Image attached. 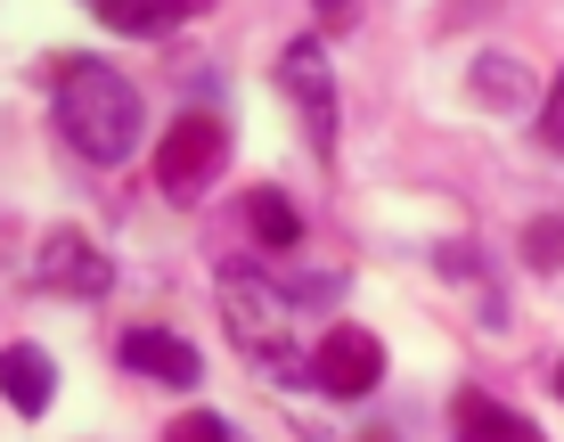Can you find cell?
<instances>
[{"instance_id": "obj_1", "label": "cell", "mask_w": 564, "mask_h": 442, "mask_svg": "<svg viewBox=\"0 0 564 442\" xmlns=\"http://www.w3.org/2000/svg\"><path fill=\"white\" fill-rule=\"evenodd\" d=\"M50 115L66 131V148L83 164H123L148 131V99L131 74H115L107 57H57L50 66Z\"/></svg>"}, {"instance_id": "obj_2", "label": "cell", "mask_w": 564, "mask_h": 442, "mask_svg": "<svg viewBox=\"0 0 564 442\" xmlns=\"http://www.w3.org/2000/svg\"><path fill=\"white\" fill-rule=\"evenodd\" d=\"M286 312H295V303L279 295V279L246 271V262H221V320H229V336H238L254 360H270V369H295Z\"/></svg>"}, {"instance_id": "obj_3", "label": "cell", "mask_w": 564, "mask_h": 442, "mask_svg": "<svg viewBox=\"0 0 564 442\" xmlns=\"http://www.w3.org/2000/svg\"><path fill=\"white\" fill-rule=\"evenodd\" d=\"M229 164V123L221 115H172L164 140H155V188L172 205H197Z\"/></svg>"}, {"instance_id": "obj_4", "label": "cell", "mask_w": 564, "mask_h": 442, "mask_svg": "<svg viewBox=\"0 0 564 442\" xmlns=\"http://www.w3.org/2000/svg\"><path fill=\"white\" fill-rule=\"evenodd\" d=\"M33 279L50 287V295H74V303H99L115 295V255L90 229H74V222H57L50 238H42V255H33Z\"/></svg>"}, {"instance_id": "obj_5", "label": "cell", "mask_w": 564, "mask_h": 442, "mask_svg": "<svg viewBox=\"0 0 564 442\" xmlns=\"http://www.w3.org/2000/svg\"><path fill=\"white\" fill-rule=\"evenodd\" d=\"M377 377H384V344H377V328H360V320H336V328L311 344V386L327 401L377 394Z\"/></svg>"}, {"instance_id": "obj_6", "label": "cell", "mask_w": 564, "mask_h": 442, "mask_svg": "<svg viewBox=\"0 0 564 442\" xmlns=\"http://www.w3.org/2000/svg\"><path fill=\"white\" fill-rule=\"evenodd\" d=\"M279 83H286V99L303 107V123H311V148H336V74H327V50L319 42H286L279 57Z\"/></svg>"}, {"instance_id": "obj_7", "label": "cell", "mask_w": 564, "mask_h": 442, "mask_svg": "<svg viewBox=\"0 0 564 442\" xmlns=\"http://www.w3.org/2000/svg\"><path fill=\"white\" fill-rule=\"evenodd\" d=\"M123 369L188 394V386L205 377V360H197V344H188V336H172V328H131V336H123Z\"/></svg>"}, {"instance_id": "obj_8", "label": "cell", "mask_w": 564, "mask_h": 442, "mask_svg": "<svg viewBox=\"0 0 564 442\" xmlns=\"http://www.w3.org/2000/svg\"><path fill=\"white\" fill-rule=\"evenodd\" d=\"M466 90H475L491 115H532L540 107V74L523 66L516 50H482L475 66H466Z\"/></svg>"}, {"instance_id": "obj_9", "label": "cell", "mask_w": 564, "mask_h": 442, "mask_svg": "<svg viewBox=\"0 0 564 442\" xmlns=\"http://www.w3.org/2000/svg\"><path fill=\"white\" fill-rule=\"evenodd\" d=\"M451 442H549V434H540L523 410H508L499 394L466 386V394L451 401Z\"/></svg>"}, {"instance_id": "obj_10", "label": "cell", "mask_w": 564, "mask_h": 442, "mask_svg": "<svg viewBox=\"0 0 564 442\" xmlns=\"http://www.w3.org/2000/svg\"><path fill=\"white\" fill-rule=\"evenodd\" d=\"M0 394H9V410H25V418H42V410H50L57 369H50L42 344H9V353H0Z\"/></svg>"}, {"instance_id": "obj_11", "label": "cell", "mask_w": 564, "mask_h": 442, "mask_svg": "<svg viewBox=\"0 0 564 442\" xmlns=\"http://www.w3.org/2000/svg\"><path fill=\"white\" fill-rule=\"evenodd\" d=\"M238 222H246V238H254V246H270V255H286V246L303 238V214H295L286 188H246Z\"/></svg>"}, {"instance_id": "obj_12", "label": "cell", "mask_w": 564, "mask_h": 442, "mask_svg": "<svg viewBox=\"0 0 564 442\" xmlns=\"http://www.w3.org/2000/svg\"><path fill=\"white\" fill-rule=\"evenodd\" d=\"M99 17L115 33H131V42H155V33H172L181 17L164 9V0H99Z\"/></svg>"}, {"instance_id": "obj_13", "label": "cell", "mask_w": 564, "mask_h": 442, "mask_svg": "<svg viewBox=\"0 0 564 442\" xmlns=\"http://www.w3.org/2000/svg\"><path fill=\"white\" fill-rule=\"evenodd\" d=\"M523 262H532V271H556V262H564V222L556 214L523 229Z\"/></svg>"}, {"instance_id": "obj_14", "label": "cell", "mask_w": 564, "mask_h": 442, "mask_svg": "<svg viewBox=\"0 0 564 442\" xmlns=\"http://www.w3.org/2000/svg\"><path fill=\"white\" fill-rule=\"evenodd\" d=\"M164 442H238V434H229L221 410H188V418H172V427H164Z\"/></svg>"}, {"instance_id": "obj_15", "label": "cell", "mask_w": 564, "mask_h": 442, "mask_svg": "<svg viewBox=\"0 0 564 442\" xmlns=\"http://www.w3.org/2000/svg\"><path fill=\"white\" fill-rule=\"evenodd\" d=\"M540 131H549V148L564 157V74H556L549 90H540Z\"/></svg>"}, {"instance_id": "obj_16", "label": "cell", "mask_w": 564, "mask_h": 442, "mask_svg": "<svg viewBox=\"0 0 564 442\" xmlns=\"http://www.w3.org/2000/svg\"><path fill=\"white\" fill-rule=\"evenodd\" d=\"M164 9H172V17H205L213 0H164Z\"/></svg>"}, {"instance_id": "obj_17", "label": "cell", "mask_w": 564, "mask_h": 442, "mask_svg": "<svg viewBox=\"0 0 564 442\" xmlns=\"http://www.w3.org/2000/svg\"><path fill=\"white\" fill-rule=\"evenodd\" d=\"M549 386H556V394H564V360H556V377H549Z\"/></svg>"}]
</instances>
